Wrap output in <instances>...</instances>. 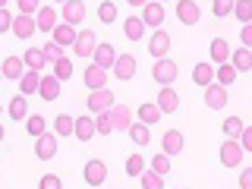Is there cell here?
<instances>
[{
	"label": "cell",
	"mask_w": 252,
	"mask_h": 189,
	"mask_svg": "<svg viewBox=\"0 0 252 189\" xmlns=\"http://www.w3.org/2000/svg\"><path fill=\"white\" fill-rule=\"evenodd\" d=\"M76 57H92V54H94V47H98V38H94V32H89V29H85V32H79V35H76Z\"/></svg>",
	"instance_id": "obj_10"
},
{
	"label": "cell",
	"mask_w": 252,
	"mask_h": 189,
	"mask_svg": "<svg viewBox=\"0 0 252 189\" xmlns=\"http://www.w3.org/2000/svg\"><path fill=\"white\" fill-rule=\"evenodd\" d=\"M51 35H54V44H60V47H73V44H76V29L66 26V22H60V26L54 29Z\"/></svg>",
	"instance_id": "obj_21"
},
{
	"label": "cell",
	"mask_w": 252,
	"mask_h": 189,
	"mask_svg": "<svg viewBox=\"0 0 252 189\" xmlns=\"http://www.w3.org/2000/svg\"><path fill=\"white\" fill-rule=\"evenodd\" d=\"M16 3H19V13H26V16H35L41 10V0H16Z\"/></svg>",
	"instance_id": "obj_45"
},
{
	"label": "cell",
	"mask_w": 252,
	"mask_h": 189,
	"mask_svg": "<svg viewBox=\"0 0 252 189\" xmlns=\"http://www.w3.org/2000/svg\"><path fill=\"white\" fill-rule=\"evenodd\" d=\"M57 139H60L57 132H54V136H51V132H44V136H38V139H35V155L41 158V161H51V158L57 155V145H60Z\"/></svg>",
	"instance_id": "obj_5"
},
{
	"label": "cell",
	"mask_w": 252,
	"mask_h": 189,
	"mask_svg": "<svg viewBox=\"0 0 252 189\" xmlns=\"http://www.w3.org/2000/svg\"><path fill=\"white\" fill-rule=\"evenodd\" d=\"M126 3H132V6H145L148 0H126Z\"/></svg>",
	"instance_id": "obj_52"
},
{
	"label": "cell",
	"mask_w": 252,
	"mask_h": 189,
	"mask_svg": "<svg viewBox=\"0 0 252 189\" xmlns=\"http://www.w3.org/2000/svg\"><path fill=\"white\" fill-rule=\"evenodd\" d=\"M240 161H243V145L236 139H227L220 145V164L224 167H240Z\"/></svg>",
	"instance_id": "obj_2"
},
{
	"label": "cell",
	"mask_w": 252,
	"mask_h": 189,
	"mask_svg": "<svg viewBox=\"0 0 252 189\" xmlns=\"http://www.w3.org/2000/svg\"><path fill=\"white\" fill-rule=\"evenodd\" d=\"M98 19H101V22H114V19H117V3L104 0V3L98 6Z\"/></svg>",
	"instance_id": "obj_42"
},
{
	"label": "cell",
	"mask_w": 252,
	"mask_h": 189,
	"mask_svg": "<svg viewBox=\"0 0 252 189\" xmlns=\"http://www.w3.org/2000/svg\"><path fill=\"white\" fill-rule=\"evenodd\" d=\"M243 145V152H252V126H246V129H243V136L236 139Z\"/></svg>",
	"instance_id": "obj_48"
},
{
	"label": "cell",
	"mask_w": 252,
	"mask_h": 189,
	"mask_svg": "<svg viewBox=\"0 0 252 189\" xmlns=\"http://www.w3.org/2000/svg\"><path fill=\"white\" fill-rule=\"evenodd\" d=\"M60 3H66V0H60Z\"/></svg>",
	"instance_id": "obj_55"
},
{
	"label": "cell",
	"mask_w": 252,
	"mask_h": 189,
	"mask_svg": "<svg viewBox=\"0 0 252 189\" xmlns=\"http://www.w3.org/2000/svg\"><path fill=\"white\" fill-rule=\"evenodd\" d=\"M57 19H60V16H57L54 6H41V10L35 13V22H38V29H41V32H54V29L60 26Z\"/></svg>",
	"instance_id": "obj_14"
},
{
	"label": "cell",
	"mask_w": 252,
	"mask_h": 189,
	"mask_svg": "<svg viewBox=\"0 0 252 189\" xmlns=\"http://www.w3.org/2000/svg\"><path fill=\"white\" fill-rule=\"evenodd\" d=\"M3 136H6V129H3V126H0V142H3Z\"/></svg>",
	"instance_id": "obj_53"
},
{
	"label": "cell",
	"mask_w": 252,
	"mask_h": 189,
	"mask_svg": "<svg viewBox=\"0 0 252 189\" xmlns=\"http://www.w3.org/2000/svg\"><path fill=\"white\" fill-rule=\"evenodd\" d=\"M38 94H41L44 101H57V98H60V79H57V76H41Z\"/></svg>",
	"instance_id": "obj_17"
},
{
	"label": "cell",
	"mask_w": 252,
	"mask_h": 189,
	"mask_svg": "<svg viewBox=\"0 0 252 189\" xmlns=\"http://www.w3.org/2000/svg\"><path fill=\"white\" fill-rule=\"evenodd\" d=\"M136 117H139V123L155 126L158 120H161V107H158V104H142V107L136 110Z\"/></svg>",
	"instance_id": "obj_29"
},
{
	"label": "cell",
	"mask_w": 252,
	"mask_h": 189,
	"mask_svg": "<svg viewBox=\"0 0 252 189\" xmlns=\"http://www.w3.org/2000/svg\"><path fill=\"white\" fill-rule=\"evenodd\" d=\"M26 129H29V136H44L47 132V123H44V117H38V114H32L29 120H26Z\"/></svg>",
	"instance_id": "obj_36"
},
{
	"label": "cell",
	"mask_w": 252,
	"mask_h": 189,
	"mask_svg": "<svg viewBox=\"0 0 252 189\" xmlns=\"http://www.w3.org/2000/svg\"><path fill=\"white\" fill-rule=\"evenodd\" d=\"M243 129H246V123H243L240 117H227V120H224V136L227 139H240Z\"/></svg>",
	"instance_id": "obj_35"
},
{
	"label": "cell",
	"mask_w": 252,
	"mask_h": 189,
	"mask_svg": "<svg viewBox=\"0 0 252 189\" xmlns=\"http://www.w3.org/2000/svg\"><path fill=\"white\" fill-rule=\"evenodd\" d=\"M107 114H110V123H114V129H129V126H132V117H136L126 104H114Z\"/></svg>",
	"instance_id": "obj_11"
},
{
	"label": "cell",
	"mask_w": 252,
	"mask_h": 189,
	"mask_svg": "<svg viewBox=\"0 0 252 189\" xmlns=\"http://www.w3.org/2000/svg\"><path fill=\"white\" fill-rule=\"evenodd\" d=\"M0 110H3V107H0Z\"/></svg>",
	"instance_id": "obj_56"
},
{
	"label": "cell",
	"mask_w": 252,
	"mask_h": 189,
	"mask_svg": "<svg viewBox=\"0 0 252 189\" xmlns=\"http://www.w3.org/2000/svg\"><path fill=\"white\" fill-rule=\"evenodd\" d=\"M233 16L243 22H252V0H236L233 3Z\"/></svg>",
	"instance_id": "obj_39"
},
{
	"label": "cell",
	"mask_w": 252,
	"mask_h": 189,
	"mask_svg": "<svg viewBox=\"0 0 252 189\" xmlns=\"http://www.w3.org/2000/svg\"><path fill=\"white\" fill-rule=\"evenodd\" d=\"M177 19L183 22V26H195V22L202 19V10L195 0H177Z\"/></svg>",
	"instance_id": "obj_4"
},
{
	"label": "cell",
	"mask_w": 252,
	"mask_h": 189,
	"mask_svg": "<svg viewBox=\"0 0 252 189\" xmlns=\"http://www.w3.org/2000/svg\"><path fill=\"white\" fill-rule=\"evenodd\" d=\"M230 44H227L224 41V38H215V41H211V60H215L218 63V66H220V63H230Z\"/></svg>",
	"instance_id": "obj_24"
},
{
	"label": "cell",
	"mask_w": 252,
	"mask_h": 189,
	"mask_svg": "<svg viewBox=\"0 0 252 189\" xmlns=\"http://www.w3.org/2000/svg\"><path fill=\"white\" fill-rule=\"evenodd\" d=\"M54 76H57L60 82H63V79H69V76H73V63H69L66 57H60L57 63H54Z\"/></svg>",
	"instance_id": "obj_41"
},
{
	"label": "cell",
	"mask_w": 252,
	"mask_h": 189,
	"mask_svg": "<svg viewBox=\"0 0 252 189\" xmlns=\"http://www.w3.org/2000/svg\"><path fill=\"white\" fill-rule=\"evenodd\" d=\"M3 32H13V16L6 10H0V35H3Z\"/></svg>",
	"instance_id": "obj_50"
},
{
	"label": "cell",
	"mask_w": 252,
	"mask_h": 189,
	"mask_svg": "<svg viewBox=\"0 0 252 189\" xmlns=\"http://www.w3.org/2000/svg\"><path fill=\"white\" fill-rule=\"evenodd\" d=\"M126 173H129V177H142V173H145V158H142V155H129V158H126Z\"/></svg>",
	"instance_id": "obj_37"
},
{
	"label": "cell",
	"mask_w": 252,
	"mask_h": 189,
	"mask_svg": "<svg viewBox=\"0 0 252 189\" xmlns=\"http://www.w3.org/2000/svg\"><path fill=\"white\" fill-rule=\"evenodd\" d=\"M152 170L161 173V177H164V173H170V155H155L152 158Z\"/></svg>",
	"instance_id": "obj_43"
},
{
	"label": "cell",
	"mask_w": 252,
	"mask_h": 189,
	"mask_svg": "<svg viewBox=\"0 0 252 189\" xmlns=\"http://www.w3.org/2000/svg\"><path fill=\"white\" fill-rule=\"evenodd\" d=\"M85 85H89L92 92H98V89H107V69H101L98 63H92L89 69H85Z\"/></svg>",
	"instance_id": "obj_12"
},
{
	"label": "cell",
	"mask_w": 252,
	"mask_h": 189,
	"mask_svg": "<svg viewBox=\"0 0 252 189\" xmlns=\"http://www.w3.org/2000/svg\"><path fill=\"white\" fill-rule=\"evenodd\" d=\"M152 79L158 85H170V82H177V63L167 60V57H161L155 63V69H152Z\"/></svg>",
	"instance_id": "obj_1"
},
{
	"label": "cell",
	"mask_w": 252,
	"mask_h": 189,
	"mask_svg": "<svg viewBox=\"0 0 252 189\" xmlns=\"http://www.w3.org/2000/svg\"><path fill=\"white\" fill-rule=\"evenodd\" d=\"M38 85H41V73L26 69V73H22V79H19V92H22V94H35Z\"/></svg>",
	"instance_id": "obj_25"
},
{
	"label": "cell",
	"mask_w": 252,
	"mask_h": 189,
	"mask_svg": "<svg viewBox=\"0 0 252 189\" xmlns=\"http://www.w3.org/2000/svg\"><path fill=\"white\" fill-rule=\"evenodd\" d=\"M94 132H98V126H94V117H76V139L92 142Z\"/></svg>",
	"instance_id": "obj_22"
},
{
	"label": "cell",
	"mask_w": 252,
	"mask_h": 189,
	"mask_svg": "<svg viewBox=\"0 0 252 189\" xmlns=\"http://www.w3.org/2000/svg\"><path fill=\"white\" fill-rule=\"evenodd\" d=\"M3 6H6V0H0V10H3Z\"/></svg>",
	"instance_id": "obj_54"
},
{
	"label": "cell",
	"mask_w": 252,
	"mask_h": 189,
	"mask_svg": "<svg viewBox=\"0 0 252 189\" xmlns=\"http://www.w3.org/2000/svg\"><path fill=\"white\" fill-rule=\"evenodd\" d=\"M63 57V47L60 44H44V60L47 63H57Z\"/></svg>",
	"instance_id": "obj_47"
},
{
	"label": "cell",
	"mask_w": 252,
	"mask_h": 189,
	"mask_svg": "<svg viewBox=\"0 0 252 189\" xmlns=\"http://www.w3.org/2000/svg\"><path fill=\"white\" fill-rule=\"evenodd\" d=\"M54 132H57V136H73L76 132V117H69V114L54 117Z\"/></svg>",
	"instance_id": "obj_30"
},
{
	"label": "cell",
	"mask_w": 252,
	"mask_h": 189,
	"mask_svg": "<svg viewBox=\"0 0 252 189\" xmlns=\"http://www.w3.org/2000/svg\"><path fill=\"white\" fill-rule=\"evenodd\" d=\"M158 107H161V114H173V110L180 107V94L170 89V85H161V92H158Z\"/></svg>",
	"instance_id": "obj_13"
},
{
	"label": "cell",
	"mask_w": 252,
	"mask_h": 189,
	"mask_svg": "<svg viewBox=\"0 0 252 189\" xmlns=\"http://www.w3.org/2000/svg\"><path fill=\"white\" fill-rule=\"evenodd\" d=\"M94 126H98V132H101V136H110V132H114V123H110V114H107V110L94 117Z\"/></svg>",
	"instance_id": "obj_44"
},
{
	"label": "cell",
	"mask_w": 252,
	"mask_h": 189,
	"mask_svg": "<svg viewBox=\"0 0 252 189\" xmlns=\"http://www.w3.org/2000/svg\"><path fill=\"white\" fill-rule=\"evenodd\" d=\"M82 19H85V3L82 0H66V3H63V22L76 29Z\"/></svg>",
	"instance_id": "obj_9"
},
{
	"label": "cell",
	"mask_w": 252,
	"mask_h": 189,
	"mask_svg": "<svg viewBox=\"0 0 252 189\" xmlns=\"http://www.w3.org/2000/svg\"><path fill=\"white\" fill-rule=\"evenodd\" d=\"M114 73H117V79H132L136 76V57H132V54H123V57H117L114 60Z\"/></svg>",
	"instance_id": "obj_15"
},
{
	"label": "cell",
	"mask_w": 252,
	"mask_h": 189,
	"mask_svg": "<svg viewBox=\"0 0 252 189\" xmlns=\"http://www.w3.org/2000/svg\"><path fill=\"white\" fill-rule=\"evenodd\" d=\"M117 101H114V92L110 89H98V92H92L89 94V110L92 114H104V110H110Z\"/></svg>",
	"instance_id": "obj_3"
},
{
	"label": "cell",
	"mask_w": 252,
	"mask_h": 189,
	"mask_svg": "<svg viewBox=\"0 0 252 189\" xmlns=\"http://www.w3.org/2000/svg\"><path fill=\"white\" fill-rule=\"evenodd\" d=\"M236 76H240V73H236V66H233V63H220V66L215 69L218 85H233V82H236Z\"/></svg>",
	"instance_id": "obj_31"
},
{
	"label": "cell",
	"mask_w": 252,
	"mask_h": 189,
	"mask_svg": "<svg viewBox=\"0 0 252 189\" xmlns=\"http://www.w3.org/2000/svg\"><path fill=\"white\" fill-rule=\"evenodd\" d=\"M230 63L236 66V73H246V69H252V51H249V47L233 51V54H230Z\"/></svg>",
	"instance_id": "obj_27"
},
{
	"label": "cell",
	"mask_w": 252,
	"mask_h": 189,
	"mask_svg": "<svg viewBox=\"0 0 252 189\" xmlns=\"http://www.w3.org/2000/svg\"><path fill=\"white\" fill-rule=\"evenodd\" d=\"M227 85H218V82H211V85H205V104H208L211 110H220L227 104Z\"/></svg>",
	"instance_id": "obj_6"
},
{
	"label": "cell",
	"mask_w": 252,
	"mask_h": 189,
	"mask_svg": "<svg viewBox=\"0 0 252 189\" xmlns=\"http://www.w3.org/2000/svg\"><path fill=\"white\" fill-rule=\"evenodd\" d=\"M139 180H142V189H164V177L155 170H145Z\"/></svg>",
	"instance_id": "obj_38"
},
{
	"label": "cell",
	"mask_w": 252,
	"mask_h": 189,
	"mask_svg": "<svg viewBox=\"0 0 252 189\" xmlns=\"http://www.w3.org/2000/svg\"><path fill=\"white\" fill-rule=\"evenodd\" d=\"M129 139L136 142V145H148V142H152V126L132 123V126H129Z\"/></svg>",
	"instance_id": "obj_33"
},
{
	"label": "cell",
	"mask_w": 252,
	"mask_h": 189,
	"mask_svg": "<svg viewBox=\"0 0 252 189\" xmlns=\"http://www.w3.org/2000/svg\"><path fill=\"white\" fill-rule=\"evenodd\" d=\"M233 3L236 0H215V3H211V13H215L218 19H227V16L233 13Z\"/></svg>",
	"instance_id": "obj_40"
},
{
	"label": "cell",
	"mask_w": 252,
	"mask_h": 189,
	"mask_svg": "<svg viewBox=\"0 0 252 189\" xmlns=\"http://www.w3.org/2000/svg\"><path fill=\"white\" fill-rule=\"evenodd\" d=\"M22 63H26V69H35V73H38V69H44V51H38V47H32V51H26V60H22Z\"/></svg>",
	"instance_id": "obj_34"
},
{
	"label": "cell",
	"mask_w": 252,
	"mask_h": 189,
	"mask_svg": "<svg viewBox=\"0 0 252 189\" xmlns=\"http://www.w3.org/2000/svg\"><path fill=\"white\" fill-rule=\"evenodd\" d=\"M35 32H38V22L32 19V16H26V13L13 16V35L19 38V41H26V38H32Z\"/></svg>",
	"instance_id": "obj_7"
},
{
	"label": "cell",
	"mask_w": 252,
	"mask_h": 189,
	"mask_svg": "<svg viewBox=\"0 0 252 189\" xmlns=\"http://www.w3.org/2000/svg\"><path fill=\"white\" fill-rule=\"evenodd\" d=\"M94 63H98L101 69H114V60H117V54H114V47H110L107 41H101L98 47H94Z\"/></svg>",
	"instance_id": "obj_16"
},
{
	"label": "cell",
	"mask_w": 252,
	"mask_h": 189,
	"mask_svg": "<svg viewBox=\"0 0 252 189\" xmlns=\"http://www.w3.org/2000/svg\"><path fill=\"white\" fill-rule=\"evenodd\" d=\"M240 41H243V47H249V51H252V22H246V26H243Z\"/></svg>",
	"instance_id": "obj_49"
},
{
	"label": "cell",
	"mask_w": 252,
	"mask_h": 189,
	"mask_svg": "<svg viewBox=\"0 0 252 189\" xmlns=\"http://www.w3.org/2000/svg\"><path fill=\"white\" fill-rule=\"evenodd\" d=\"M22 73H26V63H22V57H6L3 60V76L6 79H16V82H19Z\"/></svg>",
	"instance_id": "obj_28"
},
{
	"label": "cell",
	"mask_w": 252,
	"mask_h": 189,
	"mask_svg": "<svg viewBox=\"0 0 252 189\" xmlns=\"http://www.w3.org/2000/svg\"><path fill=\"white\" fill-rule=\"evenodd\" d=\"M38 189H63V180L54 177V173H47V177L38 180Z\"/></svg>",
	"instance_id": "obj_46"
},
{
	"label": "cell",
	"mask_w": 252,
	"mask_h": 189,
	"mask_svg": "<svg viewBox=\"0 0 252 189\" xmlns=\"http://www.w3.org/2000/svg\"><path fill=\"white\" fill-rule=\"evenodd\" d=\"M240 189H252V170H243L240 173Z\"/></svg>",
	"instance_id": "obj_51"
},
{
	"label": "cell",
	"mask_w": 252,
	"mask_h": 189,
	"mask_svg": "<svg viewBox=\"0 0 252 189\" xmlns=\"http://www.w3.org/2000/svg\"><path fill=\"white\" fill-rule=\"evenodd\" d=\"M161 145H164V155H180V152H183V132H180V129H167L164 139H161Z\"/></svg>",
	"instance_id": "obj_20"
},
{
	"label": "cell",
	"mask_w": 252,
	"mask_h": 189,
	"mask_svg": "<svg viewBox=\"0 0 252 189\" xmlns=\"http://www.w3.org/2000/svg\"><path fill=\"white\" fill-rule=\"evenodd\" d=\"M10 117H13V120H22V123H26V117H29V101H26V94H16V98L10 101Z\"/></svg>",
	"instance_id": "obj_32"
},
{
	"label": "cell",
	"mask_w": 252,
	"mask_h": 189,
	"mask_svg": "<svg viewBox=\"0 0 252 189\" xmlns=\"http://www.w3.org/2000/svg\"><path fill=\"white\" fill-rule=\"evenodd\" d=\"M148 51H152V57H158V60L167 57V51H170V35H167V32H155Z\"/></svg>",
	"instance_id": "obj_18"
},
{
	"label": "cell",
	"mask_w": 252,
	"mask_h": 189,
	"mask_svg": "<svg viewBox=\"0 0 252 189\" xmlns=\"http://www.w3.org/2000/svg\"><path fill=\"white\" fill-rule=\"evenodd\" d=\"M192 82L202 85V89L211 85V82H215V66H211V63H199V66L192 69Z\"/></svg>",
	"instance_id": "obj_26"
},
{
	"label": "cell",
	"mask_w": 252,
	"mask_h": 189,
	"mask_svg": "<svg viewBox=\"0 0 252 189\" xmlns=\"http://www.w3.org/2000/svg\"><path fill=\"white\" fill-rule=\"evenodd\" d=\"M107 180V164L98 161V158H92L89 164H85V183L89 186H101Z\"/></svg>",
	"instance_id": "obj_8"
},
{
	"label": "cell",
	"mask_w": 252,
	"mask_h": 189,
	"mask_svg": "<svg viewBox=\"0 0 252 189\" xmlns=\"http://www.w3.org/2000/svg\"><path fill=\"white\" fill-rule=\"evenodd\" d=\"M123 32H126L129 41H142V38H145V22H142V16H129L126 26H123Z\"/></svg>",
	"instance_id": "obj_23"
},
{
	"label": "cell",
	"mask_w": 252,
	"mask_h": 189,
	"mask_svg": "<svg viewBox=\"0 0 252 189\" xmlns=\"http://www.w3.org/2000/svg\"><path fill=\"white\" fill-rule=\"evenodd\" d=\"M142 22H145V26H161L164 22V6L161 3H152V0H148L145 6H142Z\"/></svg>",
	"instance_id": "obj_19"
}]
</instances>
